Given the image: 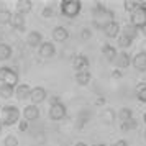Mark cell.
<instances>
[{
  "label": "cell",
  "mask_w": 146,
  "mask_h": 146,
  "mask_svg": "<svg viewBox=\"0 0 146 146\" xmlns=\"http://www.w3.org/2000/svg\"><path fill=\"white\" fill-rule=\"evenodd\" d=\"M138 7L141 8V10H146V0H141V2H138Z\"/></svg>",
  "instance_id": "8d00e7d4"
},
{
  "label": "cell",
  "mask_w": 146,
  "mask_h": 146,
  "mask_svg": "<svg viewBox=\"0 0 146 146\" xmlns=\"http://www.w3.org/2000/svg\"><path fill=\"white\" fill-rule=\"evenodd\" d=\"M143 53H146V41L143 43Z\"/></svg>",
  "instance_id": "ab89813d"
},
{
  "label": "cell",
  "mask_w": 146,
  "mask_h": 146,
  "mask_svg": "<svg viewBox=\"0 0 146 146\" xmlns=\"http://www.w3.org/2000/svg\"><path fill=\"white\" fill-rule=\"evenodd\" d=\"M102 54L105 56V59H107V61H110V62H113L118 53H117V49H115V46H112V44H108V43H107V44H104V46H102Z\"/></svg>",
  "instance_id": "ac0fdd59"
},
{
  "label": "cell",
  "mask_w": 146,
  "mask_h": 146,
  "mask_svg": "<svg viewBox=\"0 0 146 146\" xmlns=\"http://www.w3.org/2000/svg\"><path fill=\"white\" fill-rule=\"evenodd\" d=\"M110 146H128V141H126V139H118V141L112 143Z\"/></svg>",
  "instance_id": "836d02e7"
},
{
  "label": "cell",
  "mask_w": 146,
  "mask_h": 146,
  "mask_svg": "<svg viewBox=\"0 0 146 146\" xmlns=\"http://www.w3.org/2000/svg\"><path fill=\"white\" fill-rule=\"evenodd\" d=\"M120 128H121V131H130V130H136L138 128V120H128V121H125V123H121L120 125Z\"/></svg>",
  "instance_id": "d4e9b609"
},
{
  "label": "cell",
  "mask_w": 146,
  "mask_h": 146,
  "mask_svg": "<svg viewBox=\"0 0 146 146\" xmlns=\"http://www.w3.org/2000/svg\"><path fill=\"white\" fill-rule=\"evenodd\" d=\"M67 38H69V31L64 27H56L53 30V40L56 43H64Z\"/></svg>",
  "instance_id": "9a60e30c"
},
{
  "label": "cell",
  "mask_w": 146,
  "mask_h": 146,
  "mask_svg": "<svg viewBox=\"0 0 146 146\" xmlns=\"http://www.w3.org/2000/svg\"><path fill=\"white\" fill-rule=\"evenodd\" d=\"M10 25L15 28V30H18V31H23L25 30V17L20 13H12V18H10Z\"/></svg>",
  "instance_id": "2e32d148"
},
{
  "label": "cell",
  "mask_w": 146,
  "mask_h": 146,
  "mask_svg": "<svg viewBox=\"0 0 146 146\" xmlns=\"http://www.w3.org/2000/svg\"><path fill=\"white\" fill-rule=\"evenodd\" d=\"M123 36H126V38H130L131 41H135L138 38V30L135 27H131V25H126V27H123Z\"/></svg>",
  "instance_id": "603a6c76"
},
{
  "label": "cell",
  "mask_w": 146,
  "mask_h": 146,
  "mask_svg": "<svg viewBox=\"0 0 146 146\" xmlns=\"http://www.w3.org/2000/svg\"><path fill=\"white\" fill-rule=\"evenodd\" d=\"M115 112H113L112 108H105L104 110V113H102V118H104V121L105 123H113V120H115Z\"/></svg>",
  "instance_id": "4316f807"
},
{
  "label": "cell",
  "mask_w": 146,
  "mask_h": 146,
  "mask_svg": "<svg viewBox=\"0 0 146 146\" xmlns=\"http://www.w3.org/2000/svg\"><path fill=\"white\" fill-rule=\"evenodd\" d=\"M30 92H31V87L28 86V84H18V86L15 87V97L18 100H27L30 99Z\"/></svg>",
  "instance_id": "5bb4252c"
},
{
  "label": "cell",
  "mask_w": 146,
  "mask_h": 146,
  "mask_svg": "<svg viewBox=\"0 0 146 146\" xmlns=\"http://www.w3.org/2000/svg\"><path fill=\"white\" fill-rule=\"evenodd\" d=\"M54 54H56V46H54V43H51V41H43L40 44V56L41 58L49 59V58H53Z\"/></svg>",
  "instance_id": "ba28073f"
},
{
  "label": "cell",
  "mask_w": 146,
  "mask_h": 146,
  "mask_svg": "<svg viewBox=\"0 0 146 146\" xmlns=\"http://www.w3.org/2000/svg\"><path fill=\"white\" fill-rule=\"evenodd\" d=\"M12 46L10 44H5V43H0V61H7L10 59L12 56Z\"/></svg>",
  "instance_id": "44dd1931"
},
{
  "label": "cell",
  "mask_w": 146,
  "mask_h": 146,
  "mask_svg": "<svg viewBox=\"0 0 146 146\" xmlns=\"http://www.w3.org/2000/svg\"><path fill=\"white\" fill-rule=\"evenodd\" d=\"M2 130H3V125H2V123H0V135H2Z\"/></svg>",
  "instance_id": "7bdbcfd3"
},
{
  "label": "cell",
  "mask_w": 146,
  "mask_h": 146,
  "mask_svg": "<svg viewBox=\"0 0 146 146\" xmlns=\"http://www.w3.org/2000/svg\"><path fill=\"white\" fill-rule=\"evenodd\" d=\"M66 113H67V108H66V105H64L62 102L54 104V105H49V112H48V115H49V118L53 120V121H59V120H62L64 117H66Z\"/></svg>",
  "instance_id": "5b68a950"
},
{
  "label": "cell",
  "mask_w": 146,
  "mask_h": 146,
  "mask_svg": "<svg viewBox=\"0 0 146 146\" xmlns=\"http://www.w3.org/2000/svg\"><path fill=\"white\" fill-rule=\"evenodd\" d=\"M143 121H145V125H146V112H145V115H143Z\"/></svg>",
  "instance_id": "b9f144b4"
},
{
  "label": "cell",
  "mask_w": 146,
  "mask_h": 146,
  "mask_svg": "<svg viewBox=\"0 0 146 146\" xmlns=\"http://www.w3.org/2000/svg\"><path fill=\"white\" fill-rule=\"evenodd\" d=\"M21 115H23V118L27 120V121H35V120L40 118V108L36 105H27L23 108Z\"/></svg>",
  "instance_id": "30bf717a"
},
{
  "label": "cell",
  "mask_w": 146,
  "mask_h": 146,
  "mask_svg": "<svg viewBox=\"0 0 146 146\" xmlns=\"http://www.w3.org/2000/svg\"><path fill=\"white\" fill-rule=\"evenodd\" d=\"M61 13L67 18H76L82 10V2L80 0H62L61 2Z\"/></svg>",
  "instance_id": "7a4b0ae2"
},
{
  "label": "cell",
  "mask_w": 146,
  "mask_h": 146,
  "mask_svg": "<svg viewBox=\"0 0 146 146\" xmlns=\"http://www.w3.org/2000/svg\"><path fill=\"white\" fill-rule=\"evenodd\" d=\"M13 94H15V87L0 84V97H2V99H12Z\"/></svg>",
  "instance_id": "7402d4cb"
},
{
  "label": "cell",
  "mask_w": 146,
  "mask_h": 146,
  "mask_svg": "<svg viewBox=\"0 0 146 146\" xmlns=\"http://www.w3.org/2000/svg\"><path fill=\"white\" fill-rule=\"evenodd\" d=\"M89 58L84 56V54H77V56H74L72 59V67L79 72V71H89Z\"/></svg>",
  "instance_id": "9c48e42d"
},
{
  "label": "cell",
  "mask_w": 146,
  "mask_h": 146,
  "mask_svg": "<svg viewBox=\"0 0 146 146\" xmlns=\"http://www.w3.org/2000/svg\"><path fill=\"white\" fill-rule=\"evenodd\" d=\"M130 25L135 27L136 30H141V28L146 27V10H141V8H136L135 12L130 17Z\"/></svg>",
  "instance_id": "277c9868"
},
{
  "label": "cell",
  "mask_w": 146,
  "mask_h": 146,
  "mask_svg": "<svg viewBox=\"0 0 146 146\" xmlns=\"http://www.w3.org/2000/svg\"><path fill=\"white\" fill-rule=\"evenodd\" d=\"M141 31H143V35L146 36V27H145V28H141Z\"/></svg>",
  "instance_id": "60d3db41"
},
{
  "label": "cell",
  "mask_w": 146,
  "mask_h": 146,
  "mask_svg": "<svg viewBox=\"0 0 146 146\" xmlns=\"http://www.w3.org/2000/svg\"><path fill=\"white\" fill-rule=\"evenodd\" d=\"M90 79H92L90 71H79V72H76V82L79 86H87L90 82Z\"/></svg>",
  "instance_id": "d6986e66"
},
{
  "label": "cell",
  "mask_w": 146,
  "mask_h": 146,
  "mask_svg": "<svg viewBox=\"0 0 146 146\" xmlns=\"http://www.w3.org/2000/svg\"><path fill=\"white\" fill-rule=\"evenodd\" d=\"M0 82L5 84V86H12V87H17L18 82H20V77H18V72L13 71L12 67H0Z\"/></svg>",
  "instance_id": "3957f363"
},
{
  "label": "cell",
  "mask_w": 146,
  "mask_h": 146,
  "mask_svg": "<svg viewBox=\"0 0 146 146\" xmlns=\"http://www.w3.org/2000/svg\"><path fill=\"white\" fill-rule=\"evenodd\" d=\"M112 77L113 79H120V77H123V72H121L120 69H115V71L112 72Z\"/></svg>",
  "instance_id": "e575fe53"
},
{
  "label": "cell",
  "mask_w": 146,
  "mask_h": 146,
  "mask_svg": "<svg viewBox=\"0 0 146 146\" xmlns=\"http://www.w3.org/2000/svg\"><path fill=\"white\" fill-rule=\"evenodd\" d=\"M115 66L118 67V69H126V67L131 64V56L126 53V51H121V53L117 54V58H115Z\"/></svg>",
  "instance_id": "8fae6325"
},
{
  "label": "cell",
  "mask_w": 146,
  "mask_h": 146,
  "mask_svg": "<svg viewBox=\"0 0 146 146\" xmlns=\"http://www.w3.org/2000/svg\"><path fill=\"white\" fill-rule=\"evenodd\" d=\"M74 146H89L87 143H84V141H79V143H76Z\"/></svg>",
  "instance_id": "f35d334b"
},
{
  "label": "cell",
  "mask_w": 146,
  "mask_h": 146,
  "mask_svg": "<svg viewBox=\"0 0 146 146\" xmlns=\"http://www.w3.org/2000/svg\"><path fill=\"white\" fill-rule=\"evenodd\" d=\"M90 36H92V31H90V30H87V28H84V30L80 31V38H82V40H89Z\"/></svg>",
  "instance_id": "d6a6232c"
},
{
  "label": "cell",
  "mask_w": 146,
  "mask_h": 146,
  "mask_svg": "<svg viewBox=\"0 0 146 146\" xmlns=\"http://www.w3.org/2000/svg\"><path fill=\"white\" fill-rule=\"evenodd\" d=\"M61 99L58 95H53V97H49V105H54V104H59Z\"/></svg>",
  "instance_id": "d590c367"
},
{
  "label": "cell",
  "mask_w": 146,
  "mask_h": 146,
  "mask_svg": "<svg viewBox=\"0 0 146 146\" xmlns=\"http://www.w3.org/2000/svg\"><path fill=\"white\" fill-rule=\"evenodd\" d=\"M10 18H12V12L3 8L0 10V25H10Z\"/></svg>",
  "instance_id": "484cf974"
},
{
  "label": "cell",
  "mask_w": 146,
  "mask_h": 146,
  "mask_svg": "<svg viewBox=\"0 0 146 146\" xmlns=\"http://www.w3.org/2000/svg\"><path fill=\"white\" fill-rule=\"evenodd\" d=\"M28 128H30V123H28L27 120H21V121H18V130H20V131H27Z\"/></svg>",
  "instance_id": "1f68e13d"
},
{
  "label": "cell",
  "mask_w": 146,
  "mask_h": 146,
  "mask_svg": "<svg viewBox=\"0 0 146 146\" xmlns=\"http://www.w3.org/2000/svg\"><path fill=\"white\" fill-rule=\"evenodd\" d=\"M41 15L44 17V18H51V17H54V8L51 7V5H48V7L43 8V12H41Z\"/></svg>",
  "instance_id": "4dcf8cb0"
},
{
  "label": "cell",
  "mask_w": 146,
  "mask_h": 146,
  "mask_svg": "<svg viewBox=\"0 0 146 146\" xmlns=\"http://www.w3.org/2000/svg\"><path fill=\"white\" fill-rule=\"evenodd\" d=\"M48 99V92L44 87H33L31 92H30V100H31V105H40L44 100Z\"/></svg>",
  "instance_id": "8992f818"
},
{
  "label": "cell",
  "mask_w": 146,
  "mask_h": 146,
  "mask_svg": "<svg viewBox=\"0 0 146 146\" xmlns=\"http://www.w3.org/2000/svg\"><path fill=\"white\" fill-rule=\"evenodd\" d=\"M3 146H18V138L15 135H7L3 139Z\"/></svg>",
  "instance_id": "f546056e"
},
{
  "label": "cell",
  "mask_w": 146,
  "mask_h": 146,
  "mask_svg": "<svg viewBox=\"0 0 146 146\" xmlns=\"http://www.w3.org/2000/svg\"><path fill=\"white\" fill-rule=\"evenodd\" d=\"M31 8H33V2L31 0H18L17 2V13L23 15V17L28 12H31Z\"/></svg>",
  "instance_id": "e0dca14e"
},
{
  "label": "cell",
  "mask_w": 146,
  "mask_h": 146,
  "mask_svg": "<svg viewBox=\"0 0 146 146\" xmlns=\"http://www.w3.org/2000/svg\"><path fill=\"white\" fill-rule=\"evenodd\" d=\"M123 7H125L126 12L133 13V12L138 8V2H136V0H125V2H123Z\"/></svg>",
  "instance_id": "83f0119b"
},
{
  "label": "cell",
  "mask_w": 146,
  "mask_h": 146,
  "mask_svg": "<svg viewBox=\"0 0 146 146\" xmlns=\"http://www.w3.org/2000/svg\"><path fill=\"white\" fill-rule=\"evenodd\" d=\"M41 43H43V35L40 31H30L27 35V44L30 48H40Z\"/></svg>",
  "instance_id": "4fadbf2b"
},
{
  "label": "cell",
  "mask_w": 146,
  "mask_h": 146,
  "mask_svg": "<svg viewBox=\"0 0 146 146\" xmlns=\"http://www.w3.org/2000/svg\"><path fill=\"white\" fill-rule=\"evenodd\" d=\"M145 139H146V130H145Z\"/></svg>",
  "instance_id": "f6af8a7d"
},
{
  "label": "cell",
  "mask_w": 146,
  "mask_h": 146,
  "mask_svg": "<svg viewBox=\"0 0 146 146\" xmlns=\"http://www.w3.org/2000/svg\"><path fill=\"white\" fill-rule=\"evenodd\" d=\"M118 120L121 121V123H125V121H128V120L133 118V110L131 108H128V107H123V108H120L118 110Z\"/></svg>",
  "instance_id": "ffe728a7"
},
{
  "label": "cell",
  "mask_w": 146,
  "mask_h": 146,
  "mask_svg": "<svg viewBox=\"0 0 146 146\" xmlns=\"http://www.w3.org/2000/svg\"><path fill=\"white\" fill-rule=\"evenodd\" d=\"M0 117H2L0 123L3 126H12L20 121L21 112L18 110V107H15V105H5V107H2V110H0Z\"/></svg>",
  "instance_id": "6da1fadb"
},
{
  "label": "cell",
  "mask_w": 146,
  "mask_h": 146,
  "mask_svg": "<svg viewBox=\"0 0 146 146\" xmlns=\"http://www.w3.org/2000/svg\"><path fill=\"white\" fill-rule=\"evenodd\" d=\"M95 104H97V105H104V104H105V99H104V97H100V99L95 100Z\"/></svg>",
  "instance_id": "74e56055"
},
{
  "label": "cell",
  "mask_w": 146,
  "mask_h": 146,
  "mask_svg": "<svg viewBox=\"0 0 146 146\" xmlns=\"http://www.w3.org/2000/svg\"><path fill=\"white\" fill-rule=\"evenodd\" d=\"M95 146H107V145H104V143H99V145H95Z\"/></svg>",
  "instance_id": "ee69618b"
},
{
  "label": "cell",
  "mask_w": 146,
  "mask_h": 146,
  "mask_svg": "<svg viewBox=\"0 0 146 146\" xmlns=\"http://www.w3.org/2000/svg\"><path fill=\"white\" fill-rule=\"evenodd\" d=\"M136 99H138L141 104H146V82H141V84L136 87Z\"/></svg>",
  "instance_id": "cb8c5ba5"
},
{
  "label": "cell",
  "mask_w": 146,
  "mask_h": 146,
  "mask_svg": "<svg viewBox=\"0 0 146 146\" xmlns=\"http://www.w3.org/2000/svg\"><path fill=\"white\" fill-rule=\"evenodd\" d=\"M131 44H133V41L130 40V38H126V36H123V35L118 36V46L121 48V49H126V48H130Z\"/></svg>",
  "instance_id": "f1b7e54d"
},
{
  "label": "cell",
  "mask_w": 146,
  "mask_h": 146,
  "mask_svg": "<svg viewBox=\"0 0 146 146\" xmlns=\"http://www.w3.org/2000/svg\"><path fill=\"white\" fill-rule=\"evenodd\" d=\"M131 66L138 71V72H146V53L139 51L131 58Z\"/></svg>",
  "instance_id": "52a82bcc"
},
{
  "label": "cell",
  "mask_w": 146,
  "mask_h": 146,
  "mask_svg": "<svg viewBox=\"0 0 146 146\" xmlns=\"http://www.w3.org/2000/svg\"><path fill=\"white\" fill-rule=\"evenodd\" d=\"M102 30H104V33H105L107 38H117L120 33V25L113 20V21H108L107 25H104Z\"/></svg>",
  "instance_id": "7c38bea8"
}]
</instances>
